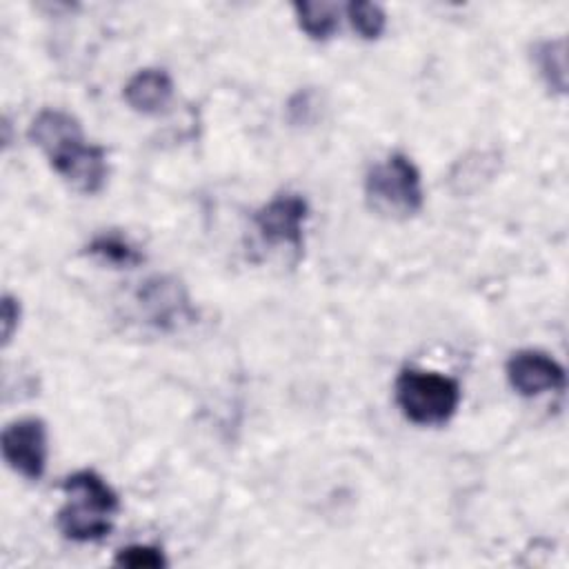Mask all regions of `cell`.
I'll return each instance as SVG.
<instances>
[{
  "label": "cell",
  "mask_w": 569,
  "mask_h": 569,
  "mask_svg": "<svg viewBox=\"0 0 569 569\" xmlns=\"http://www.w3.org/2000/svg\"><path fill=\"white\" fill-rule=\"evenodd\" d=\"M300 29L316 42H325L338 29V7L333 2L302 0L293 4Z\"/></svg>",
  "instance_id": "cell-11"
},
{
  "label": "cell",
  "mask_w": 569,
  "mask_h": 569,
  "mask_svg": "<svg viewBox=\"0 0 569 569\" xmlns=\"http://www.w3.org/2000/svg\"><path fill=\"white\" fill-rule=\"evenodd\" d=\"M505 376L511 389L522 398H533L547 391H562L567 385L565 367L545 351L520 349L509 356Z\"/></svg>",
  "instance_id": "cell-7"
},
{
  "label": "cell",
  "mask_w": 569,
  "mask_h": 569,
  "mask_svg": "<svg viewBox=\"0 0 569 569\" xmlns=\"http://www.w3.org/2000/svg\"><path fill=\"white\" fill-rule=\"evenodd\" d=\"M365 196L369 207L382 216H416L425 204L420 171L409 156L393 151L367 171Z\"/></svg>",
  "instance_id": "cell-4"
},
{
  "label": "cell",
  "mask_w": 569,
  "mask_h": 569,
  "mask_svg": "<svg viewBox=\"0 0 569 569\" xmlns=\"http://www.w3.org/2000/svg\"><path fill=\"white\" fill-rule=\"evenodd\" d=\"M533 64L551 91H567V47L562 38L538 42L533 47Z\"/></svg>",
  "instance_id": "cell-10"
},
{
  "label": "cell",
  "mask_w": 569,
  "mask_h": 569,
  "mask_svg": "<svg viewBox=\"0 0 569 569\" xmlns=\"http://www.w3.org/2000/svg\"><path fill=\"white\" fill-rule=\"evenodd\" d=\"M122 96L138 113H160L173 96V80L164 69H140L129 78Z\"/></svg>",
  "instance_id": "cell-9"
},
{
  "label": "cell",
  "mask_w": 569,
  "mask_h": 569,
  "mask_svg": "<svg viewBox=\"0 0 569 569\" xmlns=\"http://www.w3.org/2000/svg\"><path fill=\"white\" fill-rule=\"evenodd\" d=\"M2 458L4 462L27 480H40L47 469V425L40 418H20L2 431Z\"/></svg>",
  "instance_id": "cell-6"
},
{
  "label": "cell",
  "mask_w": 569,
  "mask_h": 569,
  "mask_svg": "<svg viewBox=\"0 0 569 569\" xmlns=\"http://www.w3.org/2000/svg\"><path fill=\"white\" fill-rule=\"evenodd\" d=\"M347 16L356 33L365 40H376L387 27V16L380 4L367 0H353L347 4Z\"/></svg>",
  "instance_id": "cell-13"
},
{
  "label": "cell",
  "mask_w": 569,
  "mask_h": 569,
  "mask_svg": "<svg viewBox=\"0 0 569 569\" xmlns=\"http://www.w3.org/2000/svg\"><path fill=\"white\" fill-rule=\"evenodd\" d=\"M31 142L47 156L51 169L76 191L98 193L109 176L102 147L84 140L80 122L62 109H42L31 127Z\"/></svg>",
  "instance_id": "cell-1"
},
{
  "label": "cell",
  "mask_w": 569,
  "mask_h": 569,
  "mask_svg": "<svg viewBox=\"0 0 569 569\" xmlns=\"http://www.w3.org/2000/svg\"><path fill=\"white\" fill-rule=\"evenodd\" d=\"M20 300L11 293L2 296V305H0V322H2V345L7 347L20 325Z\"/></svg>",
  "instance_id": "cell-15"
},
{
  "label": "cell",
  "mask_w": 569,
  "mask_h": 569,
  "mask_svg": "<svg viewBox=\"0 0 569 569\" xmlns=\"http://www.w3.org/2000/svg\"><path fill=\"white\" fill-rule=\"evenodd\" d=\"M67 502L58 511V529L73 542H96L111 533L120 498L109 482L91 469L73 471L62 480Z\"/></svg>",
  "instance_id": "cell-2"
},
{
  "label": "cell",
  "mask_w": 569,
  "mask_h": 569,
  "mask_svg": "<svg viewBox=\"0 0 569 569\" xmlns=\"http://www.w3.org/2000/svg\"><path fill=\"white\" fill-rule=\"evenodd\" d=\"M113 565L129 567V569H160V567H167V558L158 547L129 545L116 551Z\"/></svg>",
  "instance_id": "cell-14"
},
{
  "label": "cell",
  "mask_w": 569,
  "mask_h": 569,
  "mask_svg": "<svg viewBox=\"0 0 569 569\" xmlns=\"http://www.w3.org/2000/svg\"><path fill=\"white\" fill-rule=\"evenodd\" d=\"M393 398L409 422L438 427L456 416L462 391L458 380L447 373L405 367L396 376Z\"/></svg>",
  "instance_id": "cell-3"
},
{
  "label": "cell",
  "mask_w": 569,
  "mask_h": 569,
  "mask_svg": "<svg viewBox=\"0 0 569 569\" xmlns=\"http://www.w3.org/2000/svg\"><path fill=\"white\" fill-rule=\"evenodd\" d=\"M307 218V198L296 191H282L253 213V227L262 242L273 247L282 244L296 253H302Z\"/></svg>",
  "instance_id": "cell-5"
},
{
  "label": "cell",
  "mask_w": 569,
  "mask_h": 569,
  "mask_svg": "<svg viewBox=\"0 0 569 569\" xmlns=\"http://www.w3.org/2000/svg\"><path fill=\"white\" fill-rule=\"evenodd\" d=\"M136 300L144 311V322L162 331L176 329L193 318V309L189 305L184 287L167 276L147 280L136 293Z\"/></svg>",
  "instance_id": "cell-8"
},
{
  "label": "cell",
  "mask_w": 569,
  "mask_h": 569,
  "mask_svg": "<svg viewBox=\"0 0 569 569\" xmlns=\"http://www.w3.org/2000/svg\"><path fill=\"white\" fill-rule=\"evenodd\" d=\"M87 253L107 264H113V267H136L144 260L142 251L129 238L113 233V231L96 236L87 244Z\"/></svg>",
  "instance_id": "cell-12"
}]
</instances>
